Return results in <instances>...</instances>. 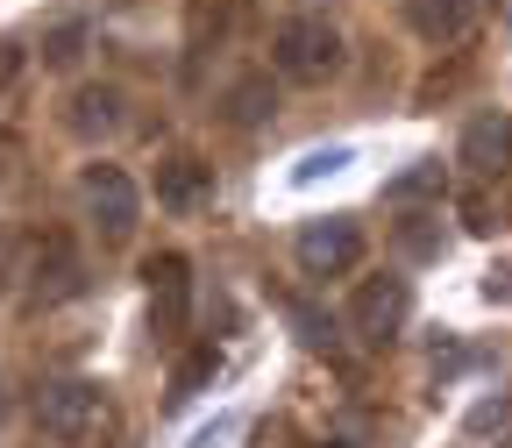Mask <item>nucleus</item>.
Here are the masks:
<instances>
[{"instance_id":"nucleus-1","label":"nucleus","mask_w":512,"mask_h":448,"mask_svg":"<svg viewBox=\"0 0 512 448\" xmlns=\"http://www.w3.org/2000/svg\"><path fill=\"white\" fill-rule=\"evenodd\" d=\"M349 64V43L328 15H285L271 29V72L292 79V86H320V79H335Z\"/></svg>"},{"instance_id":"nucleus-2","label":"nucleus","mask_w":512,"mask_h":448,"mask_svg":"<svg viewBox=\"0 0 512 448\" xmlns=\"http://www.w3.org/2000/svg\"><path fill=\"white\" fill-rule=\"evenodd\" d=\"M36 427L64 448H93L107 434V392L93 377H50L36 392Z\"/></svg>"},{"instance_id":"nucleus-3","label":"nucleus","mask_w":512,"mask_h":448,"mask_svg":"<svg viewBox=\"0 0 512 448\" xmlns=\"http://www.w3.org/2000/svg\"><path fill=\"white\" fill-rule=\"evenodd\" d=\"M79 192H86L93 235H100L107 249H128V242H136V221H143V185L128 178L121 164H86Z\"/></svg>"},{"instance_id":"nucleus-4","label":"nucleus","mask_w":512,"mask_h":448,"mask_svg":"<svg viewBox=\"0 0 512 448\" xmlns=\"http://www.w3.org/2000/svg\"><path fill=\"white\" fill-rule=\"evenodd\" d=\"M292 256H299L306 278H342V271L363 264V228L349 214H320V221H306L292 235Z\"/></svg>"},{"instance_id":"nucleus-5","label":"nucleus","mask_w":512,"mask_h":448,"mask_svg":"<svg viewBox=\"0 0 512 448\" xmlns=\"http://www.w3.org/2000/svg\"><path fill=\"white\" fill-rule=\"evenodd\" d=\"M406 313H413L406 278H363L356 299H349V335H356L363 349H392L399 328H406Z\"/></svg>"},{"instance_id":"nucleus-6","label":"nucleus","mask_w":512,"mask_h":448,"mask_svg":"<svg viewBox=\"0 0 512 448\" xmlns=\"http://www.w3.org/2000/svg\"><path fill=\"white\" fill-rule=\"evenodd\" d=\"M86 292V256L64 242V235H43L36 249V264H29V306H64V299H79Z\"/></svg>"},{"instance_id":"nucleus-7","label":"nucleus","mask_w":512,"mask_h":448,"mask_svg":"<svg viewBox=\"0 0 512 448\" xmlns=\"http://www.w3.org/2000/svg\"><path fill=\"white\" fill-rule=\"evenodd\" d=\"M456 164H463L470 178H505V171H512V114H505V107H484V114L463 121Z\"/></svg>"},{"instance_id":"nucleus-8","label":"nucleus","mask_w":512,"mask_h":448,"mask_svg":"<svg viewBox=\"0 0 512 448\" xmlns=\"http://www.w3.org/2000/svg\"><path fill=\"white\" fill-rule=\"evenodd\" d=\"M143 278H150V320H157V335H164V342H178L185 313H192V264L171 249V256H157Z\"/></svg>"},{"instance_id":"nucleus-9","label":"nucleus","mask_w":512,"mask_h":448,"mask_svg":"<svg viewBox=\"0 0 512 448\" xmlns=\"http://www.w3.org/2000/svg\"><path fill=\"white\" fill-rule=\"evenodd\" d=\"M64 128H72L79 143H107V136H121L128 128V93L121 86H79L72 93V107H64Z\"/></svg>"},{"instance_id":"nucleus-10","label":"nucleus","mask_w":512,"mask_h":448,"mask_svg":"<svg viewBox=\"0 0 512 448\" xmlns=\"http://www.w3.org/2000/svg\"><path fill=\"white\" fill-rule=\"evenodd\" d=\"M406 29L434 50H456L477 29V0H406Z\"/></svg>"},{"instance_id":"nucleus-11","label":"nucleus","mask_w":512,"mask_h":448,"mask_svg":"<svg viewBox=\"0 0 512 448\" xmlns=\"http://www.w3.org/2000/svg\"><path fill=\"white\" fill-rule=\"evenodd\" d=\"M207 200H214V164H200V157H164L157 164V207L200 214Z\"/></svg>"},{"instance_id":"nucleus-12","label":"nucleus","mask_w":512,"mask_h":448,"mask_svg":"<svg viewBox=\"0 0 512 448\" xmlns=\"http://www.w3.org/2000/svg\"><path fill=\"white\" fill-rule=\"evenodd\" d=\"M278 114V86H271V72H242V79H228V93H221V121H235V128H264Z\"/></svg>"},{"instance_id":"nucleus-13","label":"nucleus","mask_w":512,"mask_h":448,"mask_svg":"<svg viewBox=\"0 0 512 448\" xmlns=\"http://www.w3.org/2000/svg\"><path fill=\"white\" fill-rule=\"evenodd\" d=\"M434 192H441V164L420 157L413 171H399L392 185H384V207H413V200H434Z\"/></svg>"},{"instance_id":"nucleus-14","label":"nucleus","mask_w":512,"mask_h":448,"mask_svg":"<svg viewBox=\"0 0 512 448\" xmlns=\"http://www.w3.org/2000/svg\"><path fill=\"white\" fill-rule=\"evenodd\" d=\"M86 43H93L86 22H57V29L43 36V64H50V72H72V64L86 57Z\"/></svg>"},{"instance_id":"nucleus-15","label":"nucleus","mask_w":512,"mask_h":448,"mask_svg":"<svg viewBox=\"0 0 512 448\" xmlns=\"http://www.w3.org/2000/svg\"><path fill=\"white\" fill-rule=\"evenodd\" d=\"M29 264H36V249H29L15 228H0V299H8V292L29 278Z\"/></svg>"},{"instance_id":"nucleus-16","label":"nucleus","mask_w":512,"mask_h":448,"mask_svg":"<svg viewBox=\"0 0 512 448\" xmlns=\"http://www.w3.org/2000/svg\"><path fill=\"white\" fill-rule=\"evenodd\" d=\"M214 370H221V356H214V349H192V356L178 363V377H171V399H192V392H200V384H207Z\"/></svg>"},{"instance_id":"nucleus-17","label":"nucleus","mask_w":512,"mask_h":448,"mask_svg":"<svg viewBox=\"0 0 512 448\" xmlns=\"http://www.w3.org/2000/svg\"><path fill=\"white\" fill-rule=\"evenodd\" d=\"M342 164H349V150H313V157H299V171H292V178H299V185H313V178H328V171H342Z\"/></svg>"},{"instance_id":"nucleus-18","label":"nucleus","mask_w":512,"mask_h":448,"mask_svg":"<svg viewBox=\"0 0 512 448\" xmlns=\"http://www.w3.org/2000/svg\"><path fill=\"white\" fill-rule=\"evenodd\" d=\"M15 72H22V43H0V93L15 86Z\"/></svg>"},{"instance_id":"nucleus-19","label":"nucleus","mask_w":512,"mask_h":448,"mask_svg":"<svg viewBox=\"0 0 512 448\" xmlns=\"http://www.w3.org/2000/svg\"><path fill=\"white\" fill-rule=\"evenodd\" d=\"M484 292H491V299H512V264H498V271L484 278Z\"/></svg>"},{"instance_id":"nucleus-20","label":"nucleus","mask_w":512,"mask_h":448,"mask_svg":"<svg viewBox=\"0 0 512 448\" xmlns=\"http://www.w3.org/2000/svg\"><path fill=\"white\" fill-rule=\"evenodd\" d=\"M320 448H349V441H320Z\"/></svg>"}]
</instances>
